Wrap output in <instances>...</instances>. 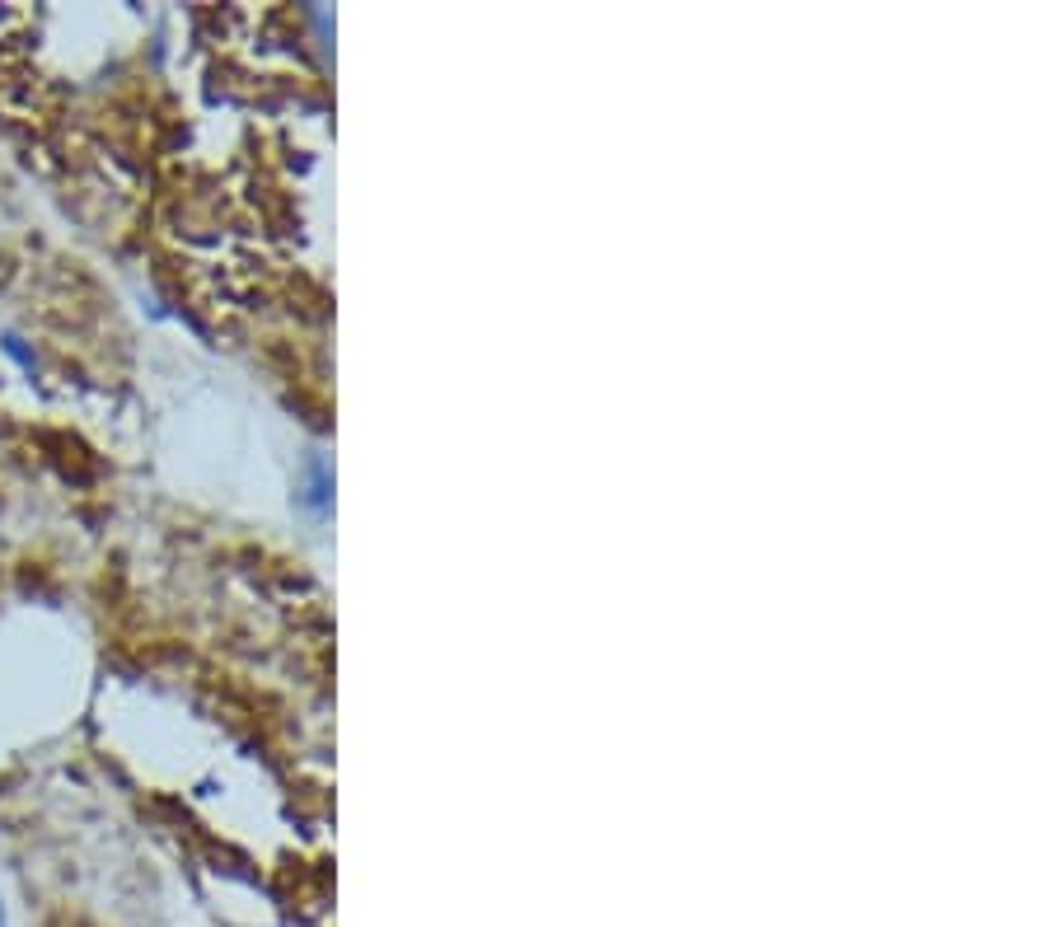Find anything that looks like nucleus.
Returning a JSON list of instances; mask_svg holds the SVG:
<instances>
[{"label": "nucleus", "instance_id": "1", "mask_svg": "<svg viewBox=\"0 0 1054 927\" xmlns=\"http://www.w3.org/2000/svg\"><path fill=\"white\" fill-rule=\"evenodd\" d=\"M0 927H6V918H0Z\"/></svg>", "mask_w": 1054, "mask_h": 927}]
</instances>
